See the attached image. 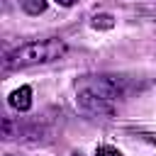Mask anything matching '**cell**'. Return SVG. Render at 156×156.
<instances>
[{"label": "cell", "mask_w": 156, "mask_h": 156, "mask_svg": "<svg viewBox=\"0 0 156 156\" xmlns=\"http://www.w3.org/2000/svg\"><path fill=\"white\" fill-rule=\"evenodd\" d=\"M124 78L110 73H88L76 80V105L80 112L93 117H107L124 100Z\"/></svg>", "instance_id": "1"}, {"label": "cell", "mask_w": 156, "mask_h": 156, "mask_svg": "<svg viewBox=\"0 0 156 156\" xmlns=\"http://www.w3.org/2000/svg\"><path fill=\"white\" fill-rule=\"evenodd\" d=\"M66 51H68L66 41L56 39V37L27 41V44L15 46L5 56H0V73H15V71L34 68V66H46V63H54V61L63 58Z\"/></svg>", "instance_id": "2"}, {"label": "cell", "mask_w": 156, "mask_h": 156, "mask_svg": "<svg viewBox=\"0 0 156 156\" xmlns=\"http://www.w3.org/2000/svg\"><path fill=\"white\" fill-rule=\"evenodd\" d=\"M7 102H10L12 110H17V112H27V110L32 107V88H29V85H20V88H15V90L10 93V98H7Z\"/></svg>", "instance_id": "3"}, {"label": "cell", "mask_w": 156, "mask_h": 156, "mask_svg": "<svg viewBox=\"0 0 156 156\" xmlns=\"http://www.w3.org/2000/svg\"><path fill=\"white\" fill-rule=\"evenodd\" d=\"M20 134H22V127H20L17 122L5 119V117L0 115V141H5V139H17Z\"/></svg>", "instance_id": "4"}, {"label": "cell", "mask_w": 156, "mask_h": 156, "mask_svg": "<svg viewBox=\"0 0 156 156\" xmlns=\"http://www.w3.org/2000/svg\"><path fill=\"white\" fill-rule=\"evenodd\" d=\"M20 7L27 15H41L46 10V0H20Z\"/></svg>", "instance_id": "5"}, {"label": "cell", "mask_w": 156, "mask_h": 156, "mask_svg": "<svg viewBox=\"0 0 156 156\" xmlns=\"http://www.w3.org/2000/svg\"><path fill=\"white\" fill-rule=\"evenodd\" d=\"M112 24H115V22H112V17H110V15H95V17H93V27H95V29H98V27L110 29Z\"/></svg>", "instance_id": "6"}, {"label": "cell", "mask_w": 156, "mask_h": 156, "mask_svg": "<svg viewBox=\"0 0 156 156\" xmlns=\"http://www.w3.org/2000/svg\"><path fill=\"white\" fill-rule=\"evenodd\" d=\"M95 156H122V154H119L115 146H110V144H102V146H98Z\"/></svg>", "instance_id": "7"}, {"label": "cell", "mask_w": 156, "mask_h": 156, "mask_svg": "<svg viewBox=\"0 0 156 156\" xmlns=\"http://www.w3.org/2000/svg\"><path fill=\"white\" fill-rule=\"evenodd\" d=\"M56 2H58V5H63V7H71V5H76L78 0H56Z\"/></svg>", "instance_id": "8"}, {"label": "cell", "mask_w": 156, "mask_h": 156, "mask_svg": "<svg viewBox=\"0 0 156 156\" xmlns=\"http://www.w3.org/2000/svg\"><path fill=\"white\" fill-rule=\"evenodd\" d=\"M7 7V0H0V10H5Z\"/></svg>", "instance_id": "9"}]
</instances>
